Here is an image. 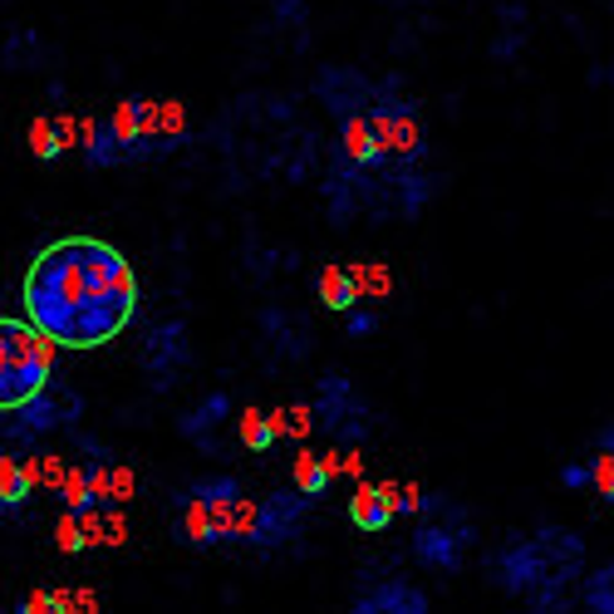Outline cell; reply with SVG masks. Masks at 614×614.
<instances>
[{
    "label": "cell",
    "instance_id": "obj_1",
    "mask_svg": "<svg viewBox=\"0 0 614 614\" xmlns=\"http://www.w3.org/2000/svg\"><path fill=\"white\" fill-rule=\"evenodd\" d=\"M138 275L119 246L99 237H65L35 256L25 275V315L55 349H99L129 330Z\"/></svg>",
    "mask_w": 614,
    "mask_h": 614
},
{
    "label": "cell",
    "instance_id": "obj_2",
    "mask_svg": "<svg viewBox=\"0 0 614 614\" xmlns=\"http://www.w3.org/2000/svg\"><path fill=\"white\" fill-rule=\"evenodd\" d=\"M55 374V340L30 320H0V413L35 404Z\"/></svg>",
    "mask_w": 614,
    "mask_h": 614
},
{
    "label": "cell",
    "instance_id": "obj_3",
    "mask_svg": "<svg viewBox=\"0 0 614 614\" xmlns=\"http://www.w3.org/2000/svg\"><path fill=\"white\" fill-rule=\"evenodd\" d=\"M349 516H354L359 531H388L398 516V486L394 482H359L349 496Z\"/></svg>",
    "mask_w": 614,
    "mask_h": 614
},
{
    "label": "cell",
    "instance_id": "obj_4",
    "mask_svg": "<svg viewBox=\"0 0 614 614\" xmlns=\"http://www.w3.org/2000/svg\"><path fill=\"white\" fill-rule=\"evenodd\" d=\"M354 614H428V595L404 585V580H394V585L369 590V595L354 605Z\"/></svg>",
    "mask_w": 614,
    "mask_h": 614
},
{
    "label": "cell",
    "instance_id": "obj_5",
    "mask_svg": "<svg viewBox=\"0 0 614 614\" xmlns=\"http://www.w3.org/2000/svg\"><path fill=\"white\" fill-rule=\"evenodd\" d=\"M344 153L354 157L359 167H374L379 157H384V147H379V138H374V123H369L364 113L344 119Z\"/></svg>",
    "mask_w": 614,
    "mask_h": 614
},
{
    "label": "cell",
    "instance_id": "obj_6",
    "mask_svg": "<svg viewBox=\"0 0 614 614\" xmlns=\"http://www.w3.org/2000/svg\"><path fill=\"white\" fill-rule=\"evenodd\" d=\"M109 138H113V147H119V157H129V153H143V133H138V99H123L119 109L109 113Z\"/></svg>",
    "mask_w": 614,
    "mask_h": 614
},
{
    "label": "cell",
    "instance_id": "obj_7",
    "mask_svg": "<svg viewBox=\"0 0 614 614\" xmlns=\"http://www.w3.org/2000/svg\"><path fill=\"white\" fill-rule=\"evenodd\" d=\"M458 541L462 536H448V531H438V526H423V531L413 536V550H418V560H432V566L452 570L458 566Z\"/></svg>",
    "mask_w": 614,
    "mask_h": 614
},
{
    "label": "cell",
    "instance_id": "obj_8",
    "mask_svg": "<svg viewBox=\"0 0 614 614\" xmlns=\"http://www.w3.org/2000/svg\"><path fill=\"white\" fill-rule=\"evenodd\" d=\"M330 482H335V472L325 458H315V452H300V458H295V492L300 496H320Z\"/></svg>",
    "mask_w": 614,
    "mask_h": 614
},
{
    "label": "cell",
    "instance_id": "obj_9",
    "mask_svg": "<svg viewBox=\"0 0 614 614\" xmlns=\"http://www.w3.org/2000/svg\"><path fill=\"white\" fill-rule=\"evenodd\" d=\"M320 300L330 305V310H349V305L359 300V290H354V281H349L344 266H325L320 271Z\"/></svg>",
    "mask_w": 614,
    "mask_h": 614
},
{
    "label": "cell",
    "instance_id": "obj_10",
    "mask_svg": "<svg viewBox=\"0 0 614 614\" xmlns=\"http://www.w3.org/2000/svg\"><path fill=\"white\" fill-rule=\"evenodd\" d=\"M275 423H271V413H261V408H246L241 413V442H246L251 452H271L275 448Z\"/></svg>",
    "mask_w": 614,
    "mask_h": 614
},
{
    "label": "cell",
    "instance_id": "obj_11",
    "mask_svg": "<svg viewBox=\"0 0 614 614\" xmlns=\"http://www.w3.org/2000/svg\"><path fill=\"white\" fill-rule=\"evenodd\" d=\"M30 153H35L40 163H55V157L65 153V143H59L55 119H35V123H30Z\"/></svg>",
    "mask_w": 614,
    "mask_h": 614
},
{
    "label": "cell",
    "instance_id": "obj_12",
    "mask_svg": "<svg viewBox=\"0 0 614 614\" xmlns=\"http://www.w3.org/2000/svg\"><path fill=\"white\" fill-rule=\"evenodd\" d=\"M25 496H30V486H25V472H20V458H0V502L20 506Z\"/></svg>",
    "mask_w": 614,
    "mask_h": 614
},
{
    "label": "cell",
    "instance_id": "obj_13",
    "mask_svg": "<svg viewBox=\"0 0 614 614\" xmlns=\"http://www.w3.org/2000/svg\"><path fill=\"white\" fill-rule=\"evenodd\" d=\"M183 531H187V541H197V546H211L217 536H211V522H207V506H202V496L193 492V502H187V512H183Z\"/></svg>",
    "mask_w": 614,
    "mask_h": 614
},
{
    "label": "cell",
    "instance_id": "obj_14",
    "mask_svg": "<svg viewBox=\"0 0 614 614\" xmlns=\"http://www.w3.org/2000/svg\"><path fill=\"white\" fill-rule=\"evenodd\" d=\"M585 600L595 614H614V566H605L595 580L585 585Z\"/></svg>",
    "mask_w": 614,
    "mask_h": 614
},
{
    "label": "cell",
    "instance_id": "obj_15",
    "mask_svg": "<svg viewBox=\"0 0 614 614\" xmlns=\"http://www.w3.org/2000/svg\"><path fill=\"white\" fill-rule=\"evenodd\" d=\"M310 423H315V408H305V404H295V408L281 413V432H290V438H305V432H310Z\"/></svg>",
    "mask_w": 614,
    "mask_h": 614
},
{
    "label": "cell",
    "instance_id": "obj_16",
    "mask_svg": "<svg viewBox=\"0 0 614 614\" xmlns=\"http://www.w3.org/2000/svg\"><path fill=\"white\" fill-rule=\"evenodd\" d=\"M59 492H65L69 506H94V502H89V472H65Z\"/></svg>",
    "mask_w": 614,
    "mask_h": 614
},
{
    "label": "cell",
    "instance_id": "obj_17",
    "mask_svg": "<svg viewBox=\"0 0 614 614\" xmlns=\"http://www.w3.org/2000/svg\"><path fill=\"white\" fill-rule=\"evenodd\" d=\"M59 550H65V556L84 550V531H79V516H74V512L59 516Z\"/></svg>",
    "mask_w": 614,
    "mask_h": 614
},
{
    "label": "cell",
    "instance_id": "obj_18",
    "mask_svg": "<svg viewBox=\"0 0 614 614\" xmlns=\"http://www.w3.org/2000/svg\"><path fill=\"white\" fill-rule=\"evenodd\" d=\"M183 129H187V113H183V103L163 99V138H183Z\"/></svg>",
    "mask_w": 614,
    "mask_h": 614
},
{
    "label": "cell",
    "instance_id": "obj_19",
    "mask_svg": "<svg viewBox=\"0 0 614 614\" xmlns=\"http://www.w3.org/2000/svg\"><path fill=\"white\" fill-rule=\"evenodd\" d=\"M129 496H133V472L109 468V502H129Z\"/></svg>",
    "mask_w": 614,
    "mask_h": 614
},
{
    "label": "cell",
    "instance_id": "obj_20",
    "mask_svg": "<svg viewBox=\"0 0 614 614\" xmlns=\"http://www.w3.org/2000/svg\"><path fill=\"white\" fill-rule=\"evenodd\" d=\"M595 486H600V496H605V502H614V458H610V452H600V458H595Z\"/></svg>",
    "mask_w": 614,
    "mask_h": 614
},
{
    "label": "cell",
    "instance_id": "obj_21",
    "mask_svg": "<svg viewBox=\"0 0 614 614\" xmlns=\"http://www.w3.org/2000/svg\"><path fill=\"white\" fill-rule=\"evenodd\" d=\"M20 614H69V610H59V600H55V595L35 590V595H25V605H20Z\"/></svg>",
    "mask_w": 614,
    "mask_h": 614
},
{
    "label": "cell",
    "instance_id": "obj_22",
    "mask_svg": "<svg viewBox=\"0 0 614 614\" xmlns=\"http://www.w3.org/2000/svg\"><path fill=\"white\" fill-rule=\"evenodd\" d=\"M217 413H227V398H211V404L202 408V413H193V423H187V432H193V428H207V423H217Z\"/></svg>",
    "mask_w": 614,
    "mask_h": 614
},
{
    "label": "cell",
    "instance_id": "obj_23",
    "mask_svg": "<svg viewBox=\"0 0 614 614\" xmlns=\"http://www.w3.org/2000/svg\"><path fill=\"white\" fill-rule=\"evenodd\" d=\"M65 462H59V458H40V482H45V486H59V482H65Z\"/></svg>",
    "mask_w": 614,
    "mask_h": 614
},
{
    "label": "cell",
    "instance_id": "obj_24",
    "mask_svg": "<svg viewBox=\"0 0 614 614\" xmlns=\"http://www.w3.org/2000/svg\"><path fill=\"white\" fill-rule=\"evenodd\" d=\"M89 502H109V468L89 472Z\"/></svg>",
    "mask_w": 614,
    "mask_h": 614
},
{
    "label": "cell",
    "instance_id": "obj_25",
    "mask_svg": "<svg viewBox=\"0 0 614 614\" xmlns=\"http://www.w3.org/2000/svg\"><path fill=\"white\" fill-rule=\"evenodd\" d=\"M55 129H59V143L65 147H79V119H69L65 113V119H55Z\"/></svg>",
    "mask_w": 614,
    "mask_h": 614
},
{
    "label": "cell",
    "instance_id": "obj_26",
    "mask_svg": "<svg viewBox=\"0 0 614 614\" xmlns=\"http://www.w3.org/2000/svg\"><path fill=\"white\" fill-rule=\"evenodd\" d=\"M74 614H99V595H94V590H79V595H74Z\"/></svg>",
    "mask_w": 614,
    "mask_h": 614
},
{
    "label": "cell",
    "instance_id": "obj_27",
    "mask_svg": "<svg viewBox=\"0 0 614 614\" xmlns=\"http://www.w3.org/2000/svg\"><path fill=\"white\" fill-rule=\"evenodd\" d=\"M20 472H25V486L35 492L40 486V458H20Z\"/></svg>",
    "mask_w": 614,
    "mask_h": 614
},
{
    "label": "cell",
    "instance_id": "obj_28",
    "mask_svg": "<svg viewBox=\"0 0 614 614\" xmlns=\"http://www.w3.org/2000/svg\"><path fill=\"white\" fill-rule=\"evenodd\" d=\"M560 482H566V486H585V482H590V472L575 462V468H566V472H560Z\"/></svg>",
    "mask_w": 614,
    "mask_h": 614
},
{
    "label": "cell",
    "instance_id": "obj_29",
    "mask_svg": "<svg viewBox=\"0 0 614 614\" xmlns=\"http://www.w3.org/2000/svg\"><path fill=\"white\" fill-rule=\"evenodd\" d=\"M374 330V315H349V335H369Z\"/></svg>",
    "mask_w": 614,
    "mask_h": 614
},
{
    "label": "cell",
    "instance_id": "obj_30",
    "mask_svg": "<svg viewBox=\"0 0 614 614\" xmlns=\"http://www.w3.org/2000/svg\"><path fill=\"white\" fill-rule=\"evenodd\" d=\"M600 452H610V458H614V423H610L605 432H600Z\"/></svg>",
    "mask_w": 614,
    "mask_h": 614
}]
</instances>
